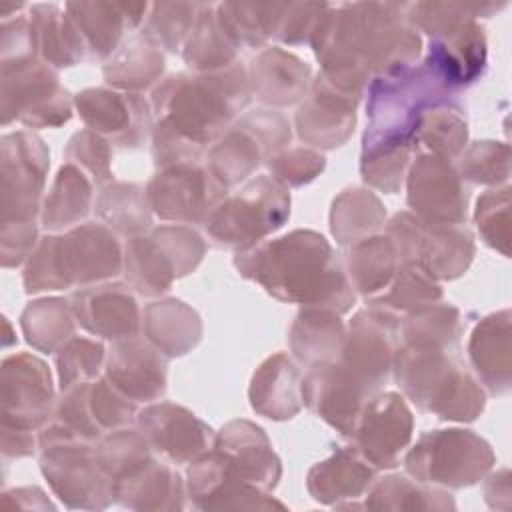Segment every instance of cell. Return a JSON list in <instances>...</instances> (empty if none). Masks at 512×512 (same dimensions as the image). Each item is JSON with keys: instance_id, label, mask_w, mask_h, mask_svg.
<instances>
[{"instance_id": "6da1fadb", "label": "cell", "mask_w": 512, "mask_h": 512, "mask_svg": "<svg viewBox=\"0 0 512 512\" xmlns=\"http://www.w3.org/2000/svg\"><path fill=\"white\" fill-rule=\"evenodd\" d=\"M312 40L328 82L350 94L368 68L392 76L420 50V38L408 20V4L388 2L328 4Z\"/></svg>"}, {"instance_id": "7a4b0ae2", "label": "cell", "mask_w": 512, "mask_h": 512, "mask_svg": "<svg viewBox=\"0 0 512 512\" xmlns=\"http://www.w3.org/2000/svg\"><path fill=\"white\" fill-rule=\"evenodd\" d=\"M330 256L322 236L292 232L244 254L238 266L278 298L346 310L352 300L348 282Z\"/></svg>"}, {"instance_id": "3957f363", "label": "cell", "mask_w": 512, "mask_h": 512, "mask_svg": "<svg viewBox=\"0 0 512 512\" xmlns=\"http://www.w3.org/2000/svg\"><path fill=\"white\" fill-rule=\"evenodd\" d=\"M246 98V82L236 66L210 78L172 76L158 88L154 102L166 112L164 124L200 146L222 132Z\"/></svg>"}, {"instance_id": "277c9868", "label": "cell", "mask_w": 512, "mask_h": 512, "mask_svg": "<svg viewBox=\"0 0 512 512\" xmlns=\"http://www.w3.org/2000/svg\"><path fill=\"white\" fill-rule=\"evenodd\" d=\"M440 348L408 344L398 356V382L420 408L440 418L472 420L484 406V394Z\"/></svg>"}, {"instance_id": "5b68a950", "label": "cell", "mask_w": 512, "mask_h": 512, "mask_svg": "<svg viewBox=\"0 0 512 512\" xmlns=\"http://www.w3.org/2000/svg\"><path fill=\"white\" fill-rule=\"evenodd\" d=\"M118 268L116 238L102 226H82L64 238H46L26 272V286L34 292L58 290L114 276Z\"/></svg>"}, {"instance_id": "8992f818", "label": "cell", "mask_w": 512, "mask_h": 512, "mask_svg": "<svg viewBox=\"0 0 512 512\" xmlns=\"http://www.w3.org/2000/svg\"><path fill=\"white\" fill-rule=\"evenodd\" d=\"M288 206L286 190L276 180L260 176L236 196L216 206L206 218V226L220 244H252L282 226L290 212Z\"/></svg>"}, {"instance_id": "52a82bcc", "label": "cell", "mask_w": 512, "mask_h": 512, "mask_svg": "<svg viewBox=\"0 0 512 512\" xmlns=\"http://www.w3.org/2000/svg\"><path fill=\"white\" fill-rule=\"evenodd\" d=\"M490 446L466 430L426 434L408 456L410 472L420 478L454 486L470 484L492 464Z\"/></svg>"}, {"instance_id": "ba28073f", "label": "cell", "mask_w": 512, "mask_h": 512, "mask_svg": "<svg viewBox=\"0 0 512 512\" xmlns=\"http://www.w3.org/2000/svg\"><path fill=\"white\" fill-rule=\"evenodd\" d=\"M220 192L222 184L196 164H172L152 180L148 200L162 218L194 222L212 214Z\"/></svg>"}, {"instance_id": "9c48e42d", "label": "cell", "mask_w": 512, "mask_h": 512, "mask_svg": "<svg viewBox=\"0 0 512 512\" xmlns=\"http://www.w3.org/2000/svg\"><path fill=\"white\" fill-rule=\"evenodd\" d=\"M410 206L430 224H460L466 194L458 174L440 156H420L410 174Z\"/></svg>"}, {"instance_id": "30bf717a", "label": "cell", "mask_w": 512, "mask_h": 512, "mask_svg": "<svg viewBox=\"0 0 512 512\" xmlns=\"http://www.w3.org/2000/svg\"><path fill=\"white\" fill-rule=\"evenodd\" d=\"M412 418L396 394L372 398L362 412L358 424V446L362 454L378 466H394L398 452L410 440Z\"/></svg>"}, {"instance_id": "8fae6325", "label": "cell", "mask_w": 512, "mask_h": 512, "mask_svg": "<svg viewBox=\"0 0 512 512\" xmlns=\"http://www.w3.org/2000/svg\"><path fill=\"white\" fill-rule=\"evenodd\" d=\"M146 8L148 4L72 2L64 6V12L74 24L84 52L106 56L116 48L122 30L136 26Z\"/></svg>"}, {"instance_id": "7c38bea8", "label": "cell", "mask_w": 512, "mask_h": 512, "mask_svg": "<svg viewBox=\"0 0 512 512\" xmlns=\"http://www.w3.org/2000/svg\"><path fill=\"white\" fill-rule=\"evenodd\" d=\"M328 80L316 82L312 100L298 114L300 136L318 146H338L354 124V102Z\"/></svg>"}, {"instance_id": "4fadbf2b", "label": "cell", "mask_w": 512, "mask_h": 512, "mask_svg": "<svg viewBox=\"0 0 512 512\" xmlns=\"http://www.w3.org/2000/svg\"><path fill=\"white\" fill-rule=\"evenodd\" d=\"M140 428L156 450H162L174 460H188L200 454L210 432L190 412L172 404L152 406L142 412Z\"/></svg>"}, {"instance_id": "5bb4252c", "label": "cell", "mask_w": 512, "mask_h": 512, "mask_svg": "<svg viewBox=\"0 0 512 512\" xmlns=\"http://www.w3.org/2000/svg\"><path fill=\"white\" fill-rule=\"evenodd\" d=\"M78 320L106 338H132L138 330V308L124 286H100L74 296Z\"/></svg>"}, {"instance_id": "9a60e30c", "label": "cell", "mask_w": 512, "mask_h": 512, "mask_svg": "<svg viewBox=\"0 0 512 512\" xmlns=\"http://www.w3.org/2000/svg\"><path fill=\"white\" fill-rule=\"evenodd\" d=\"M80 116L94 130L112 134L124 144H134L142 136L148 114L140 98L120 96L110 90H86L76 98Z\"/></svg>"}, {"instance_id": "2e32d148", "label": "cell", "mask_w": 512, "mask_h": 512, "mask_svg": "<svg viewBox=\"0 0 512 512\" xmlns=\"http://www.w3.org/2000/svg\"><path fill=\"white\" fill-rule=\"evenodd\" d=\"M50 396V376L40 360L18 356L4 364V410L14 404L16 428L30 426L26 416H32L34 422H40L44 418Z\"/></svg>"}, {"instance_id": "e0dca14e", "label": "cell", "mask_w": 512, "mask_h": 512, "mask_svg": "<svg viewBox=\"0 0 512 512\" xmlns=\"http://www.w3.org/2000/svg\"><path fill=\"white\" fill-rule=\"evenodd\" d=\"M108 376L130 398L150 400L164 390V360L140 340H128L114 348Z\"/></svg>"}, {"instance_id": "ac0fdd59", "label": "cell", "mask_w": 512, "mask_h": 512, "mask_svg": "<svg viewBox=\"0 0 512 512\" xmlns=\"http://www.w3.org/2000/svg\"><path fill=\"white\" fill-rule=\"evenodd\" d=\"M510 322L508 310L488 316L472 334L470 356L472 362L496 394L510 388Z\"/></svg>"}, {"instance_id": "d6986e66", "label": "cell", "mask_w": 512, "mask_h": 512, "mask_svg": "<svg viewBox=\"0 0 512 512\" xmlns=\"http://www.w3.org/2000/svg\"><path fill=\"white\" fill-rule=\"evenodd\" d=\"M252 406L270 418H288L298 410V372L286 356L270 358L252 382Z\"/></svg>"}, {"instance_id": "ffe728a7", "label": "cell", "mask_w": 512, "mask_h": 512, "mask_svg": "<svg viewBox=\"0 0 512 512\" xmlns=\"http://www.w3.org/2000/svg\"><path fill=\"white\" fill-rule=\"evenodd\" d=\"M254 84L262 100L288 104L306 90L310 70L296 56L284 50H268L254 60Z\"/></svg>"}, {"instance_id": "44dd1931", "label": "cell", "mask_w": 512, "mask_h": 512, "mask_svg": "<svg viewBox=\"0 0 512 512\" xmlns=\"http://www.w3.org/2000/svg\"><path fill=\"white\" fill-rule=\"evenodd\" d=\"M164 66L158 44L148 34H134L106 66L108 82L122 88H140L150 84Z\"/></svg>"}, {"instance_id": "7402d4cb", "label": "cell", "mask_w": 512, "mask_h": 512, "mask_svg": "<svg viewBox=\"0 0 512 512\" xmlns=\"http://www.w3.org/2000/svg\"><path fill=\"white\" fill-rule=\"evenodd\" d=\"M236 46L238 44L220 24L216 16V6L204 4L186 46L184 58L190 66L198 70H212L218 66H228V62L234 58Z\"/></svg>"}, {"instance_id": "603a6c76", "label": "cell", "mask_w": 512, "mask_h": 512, "mask_svg": "<svg viewBox=\"0 0 512 512\" xmlns=\"http://www.w3.org/2000/svg\"><path fill=\"white\" fill-rule=\"evenodd\" d=\"M342 340V326L338 318L324 310H308L304 312L292 334V346L300 360L310 364L326 360L338 350Z\"/></svg>"}, {"instance_id": "cb8c5ba5", "label": "cell", "mask_w": 512, "mask_h": 512, "mask_svg": "<svg viewBox=\"0 0 512 512\" xmlns=\"http://www.w3.org/2000/svg\"><path fill=\"white\" fill-rule=\"evenodd\" d=\"M396 248L390 238H368L350 252V276L360 292H374L388 284L394 274Z\"/></svg>"}, {"instance_id": "d4e9b609", "label": "cell", "mask_w": 512, "mask_h": 512, "mask_svg": "<svg viewBox=\"0 0 512 512\" xmlns=\"http://www.w3.org/2000/svg\"><path fill=\"white\" fill-rule=\"evenodd\" d=\"M90 184L74 168L66 166L60 170L50 200L46 202L44 222L48 228H62L82 218L88 210Z\"/></svg>"}, {"instance_id": "484cf974", "label": "cell", "mask_w": 512, "mask_h": 512, "mask_svg": "<svg viewBox=\"0 0 512 512\" xmlns=\"http://www.w3.org/2000/svg\"><path fill=\"white\" fill-rule=\"evenodd\" d=\"M380 220L382 208L378 200L370 194H360V190H352L334 204L332 230L340 242H352L360 234L376 228Z\"/></svg>"}, {"instance_id": "4316f807", "label": "cell", "mask_w": 512, "mask_h": 512, "mask_svg": "<svg viewBox=\"0 0 512 512\" xmlns=\"http://www.w3.org/2000/svg\"><path fill=\"white\" fill-rule=\"evenodd\" d=\"M202 8H204V4H196V2L154 4L146 34L156 44H164L170 50H176V46L182 42V38L194 30Z\"/></svg>"}, {"instance_id": "83f0119b", "label": "cell", "mask_w": 512, "mask_h": 512, "mask_svg": "<svg viewBox=\"0 0 512 512\" xmlns=\"http://www.w3.org/2000/svg\"><path fill=\"white\" fill-rule=\"evenodd\" d=\"M24 330L36 348L52 350L72 334V318L64 302L44 300L26 310Z\"/></svg>"}, {"instance_id": "f1b7e54d", "label": "cell", "mask_w": 512, "mask_h": 512, "mask_svg": "<svg viewBox=\"0 0 512 512\" xmlns=\"http://www.w3.org/2000/svg\"><path fill=\"white\" fill-rule=\"evenodd\" d=\"M102 216L122 232H138L150 224L144 198L134 186H114L100 198Z\"/></svg>"}, {"instance_id": "f546056e", "label": "cell", "mask_w": 512, "mask_h": 512, "mask_svg": "<svg viewBox=\"0 0 512 512\" xmlns=\"http://www.w3.org/2000/svg\"><path fill=\"white\" fill-rule=\"evenodd\" d=\"M420 132L426 146L440 158L458 154L466 142V124L450 108H436L434 114L430 110L426 120L420 122Z\"/></svg>"}, {"instance_id": "4dcf8cb0", "label": "cell", "mask_w": 512, "mask_h": 512, "mask_svg": "<svg viewBox=\"0 0 512 512\" xmlns=\"http://www.w3.org/2000/svg\"><path fill=\"white\" fill-rule=\"evenodd\" d=\"M102 360V346L90 340L74 338L66 346H62L58 356V370L62 388H70L74 382H82L84 378H92L98 374V366Z\"/></svg>"}, {"instance_id": "1f68e13d", "label": "cell", "mask_w": 512, "mask_h": 512, "mask_svg": "<svg viewBox=\"0 0 512 512\" xmlns=\"http://www.w3.org/2000/svg\"><path fill=\"white\" fill-rule=\"evenodd\" d=\"M326 8L328 4H316V2L284 4L274 28V36L290 44L312 38Z\"/></svg>"}, {"instance_id": "d6a6232c", "label": "cell", "mask_w": 512, "mask_h": 512, "mask_svg": "<svg viewBox=\"0 0 512 512\" xmlns=\"http://www.w3.org/2000/svg\"><path fill=\"white\" fill-rule=\"evenodd\" d=\"M476 222L486 242L508 254V188L484 194L478 200Z\"/></svg>"}, {"instance_id": "836d02e7", "label": "cell", "mask_w": 512, "mask_h": 512, "mask_svg": "<svg viewBox=\"0 0 512 512\" xmlns=\"http://www.w3.org/2000/svg\"><path fill=\"white\" fill-rule=\"evenodd\" d=\"M462 170L476 182H500L508 178V148L498 142L474 144L464 162Z\"/></svg>"}, {"instance_id": "e575fe53", "label": "cell", "mask_w": 512, "mask_h": 512, "mask_svg": "<svg viewBox=\"0 0 512 512\" xmlns=\"http://www.w3.org/2000/svg\"><path fill=\"white\" fill-rule=\"evenodd\" d=\"M322 166H324L322 156L308 150H292L290 154H284L274 162V170L278 178L294 186H300L302 182L312 180L314 174L322 170Z\"/></svg>"}]
</instances>
